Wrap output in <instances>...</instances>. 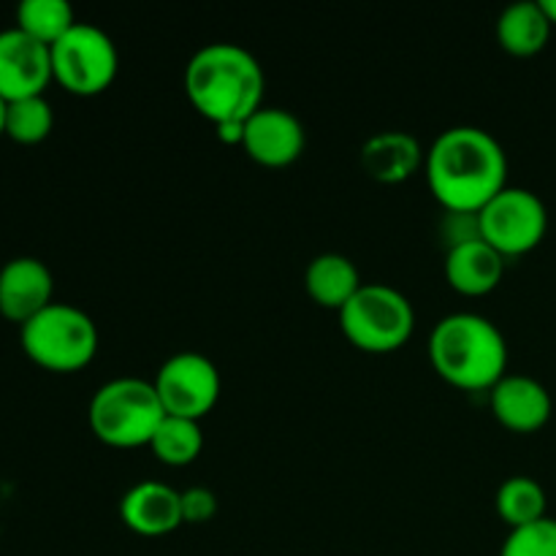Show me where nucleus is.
<instances>
[{
  "label": "nucleus",
  "instance_id": "2eb2a0df",
  "mask_svg": "<svg viewBox=\"0 0 556 556\" xmlns=\"http://www.w3.org/2000/svg\"><path fill=\"white\" fill-rule=\"evenodd\" d=\"M364 172L383 185H400L410 179L427 163L416 136L405 130H380L369 136L362 147Z\"/></svg>",
  "mask_w": 556,
  "mask_h": 556
},
{
  "label": "nucleus",
  "instance_id": "a211bd4d",
  "mask_svg": "<svg viewBox=\"0 0 556 556\" xmlns=\"http://www.w3.org/2000/svg\"><path fill=\"white\" fill-rule=\"evenodd\" d=\"M552 27L541 0H519L500 14L497 41L505 52L516 54V58H532L546 49Z\"/></svg>",
  "mask_w": 556,
  "mask_h": 556
},
{
  "label": "nucleus",
  "instance_id": "393cba45",
  "mask_svg": "<svg viewBox=\"0 0 556 556\" xmlns=\"http://www.w3.org/2000/svg\"><path fill=\"white\" fill-rule=\"evenodd\" d=\"M215 134L223 144H242L244 139V123H217Z\"/></svg>",
  "mask_w": 556,
  "mask_h": 556
},
{
  "label": "nucleus",
  "instance_id": "b1692460",
  "mask_svg": "<svg viewBox=\"0 0 556 556\" xmlns=\"http://www.w3.org/2000/svg\"><path fill=\"white\" fill-rule=\"evenodd\" d=\"M217 514V497L212 489L193 486L182 492V521L185 525H206Z\"/></svg>",
  "mask_w": 556,
  "mask_h": 556
},
{
  "label": "nucleus",
  "instance_id": "7ed1b4c3",
  "mask_svg": "<svg viewBox=\"0 0 556 556\" xmlns=\"http://www.w3.org/2000/svg\"><path fill=\"white\" fill-rule=\"evenodd\" d=\"M429 358L443 380L465 391H492L505 378L508 345L497 326L476 313H454L429 334Z\"/></svg>",
  "mask_w": 556,
  "mask_h": 556
},
{
  "label": "nucleus",
  "instance_id": "f8f14e48",
  "mask_svg": "<svg viewBox=\"0 0 556 556\" xmlns=\"http://www.w3.org/2000/svg\"><path fill=\"white\" fill-rule=\"evenodd\" d=\"M54 277L43 261L22 255L0 269V315L25 326L52 304Z\"/></svg>",
  "mask_w": 556,
  "mask_h": 556
},
{
  "label": "nucleus",
  "instance_id": "0eeeda50",
  "mask_svg": "<svg viewBox=\"0 0 556 556\" xmlns=\"http://www.w3.org/2000/svg\"><path fill=\"white\" fill-rule=\"evenodd\" d=\"M52 76L74 96H98L109 90L117 76L119 54L112 36L90 22H76L54 47Z\"/></svg>",
  "mask_w": 556,
  "mask_h": 556
},
{
  "label": "nucleus",
  "instance_id": "6e6552de",
  "mask_svg": "<svg viewBox=\"0 0 556 556\" xmlns=\"http://www.w3.org/2000/svg\"><path fill=\"white\" fill-rule=\"evenodd\" d=\"M481 239L492 244L503 258L525 255L543 242L548 212L541 195L527 188H503L478 212Z\"/></svg>",
  "mask_w": 556,
  "mask_h": 556
},
{
  "label": "nucleus",
  "instance_id": "4be33fe9",
  "mask_svg": "<svg viewBox=\"0 0 556 556\" xmlns=\"http://www.w3.org/2000/svg\"><path fill=\"white\" fill-rule=\"evenodd\" d=\"M54 128V112L43 96L11 101L5 112V136L16 144H38Z\"/></svg>",
  "mask_w": 556,
  "mask_h": 556
},
{
  "label": "nucleus",
  "instance_id": "4468645a",
  "mask_svg": "<svg viewBox=\"0 0 556 556\" xmlns=\"http://www.w3.org/2000/svg\"><path fill=\"white\" fill-rule=\"evenodd\" d=\"M119 519L144 538H161L182 527V492L161 481H141L119 500Z\"/></svg>",
  "mask_w": 556,
  "mask_h": 556
},
{
  "label": "nucleus",
  "instance_id": "f03ea898",
  "mask_svg": "<svg viewBox=\"0 0 556 556\" xmlns=\"http://www.w3.org/2000/svg\"><path fill=\"white\" fill-rule=\"evenodd\" d=\"M264 68L239 43L201 47L185 65V92L199 114L212 123H244L264 106Z\"/></svg>",
  "mask_w": 556,
  "mask_h": 556
},
{
  "label": "nucleus",
  "instance_id": "bb28decb",
  "mask_svg": "<svg viewBox=\"0 0 556 556\" xmlns=\"http://www.w3.org/2000/svg\"><path fill=\"white\" fill-rule=\"evenodd\" d=\"M5 112H9V103L0 98V136H5Z\"/></svg>",
  "mask_w": 556,
  "mask_h": 556
},
{
  "label": "nucleus",
  "instance_id": "9b49d317",
  "mask_svg": "<svg viewBox=\"0 0 556 556\" xmlns=\"http://www.w3.org/2000/svg\"><path fill=\"white\" fill-rule=\"evenodd\" d=\"M244 152L269 168L291 166L304 152V125L293 112L280 106H261L244 119Z\"/></svg>",
  "mask_w": 556,
  "mask_h": 556
},
{
  "label": "nucleus",
  "instance_id": "a878e982",
  "mask_svg": "<svg viewBox=\"0 0 556 556\" xmlns=\"http://www.w3.org/2000/svg\"><path fill=\"white\" fill-rule=\"evenodd\" d=\"M541 5L548 20H552V25H556V0H541Z\"/></svg>",
  "mask_w": 556,
  "mask_h": 556
},
{
  "label": "nucleus",
  "instance_id": "6ab92c4d",
  "mask_svg": "<svg viewBox=\"0 0 556 556\" xmlns=\"http://www.w3.org/2000/svg\"><path fill=\"white\" fill-rule=\"evenodd\" d=\"M150 448L163 465L185 467L199 459L201 448H204V432L193 418L166 416L152 434Z\"/></svg>",
  "mask_w": 556,
  "mask_h": 556
},
{
  "label": "nucleus",
  "instance_id": "412c9836",
  "mask_svg": "<svg viewBox=\"0 0 556 556\" xmlns=\"http://www.w3.org/2000/svg\"><path fill=\"white\" fill-rule=\"evenodd\" d=\"M494 505H497V514L503 516V521L510 530L546 519V492H543V486L535 478H508V481L497 489Z\"/></svg>",
  "mask_w": 556,
  "mask_h": 556
},
{
  "label": "nucleus",
  "instance_id": "1a4fd4ad",
  "mask_svg": "<svg viewBox=\"0 0 556 556\" xmlns=\"http://www.w3.org/2000/svg\"><path fill=\"white\" fill-rule=\"evenodd\" d=\"M155 391L166 416H182L199 421L217 405L220 372L206 356L193 351L174 353L155 375Z\"/></svg>",
  "mask_w": 556,
  "mask_h": 556
},
{
  "label": "nucleus",
  "instance_id": "dca6fc26",
  "mask_svg": "<svg viewBox=\"0 0 556 556\" xmlns=\"http://www.w3.org/2000/svg\"><path fill=\"white\" fill-rule=\"evenodd\" d=\"M505 258L483 239L445 250V280L465 296H483L503 280Z\"/></svg>",
  "mask_w": 556,
  "mask_h": 556
},
{
  "label": "nucleus",
  "instance_id": "ddd939ff",
  "mask_svg": "<svg viewBox=\"0 0 556 556\" xmlns=\"http://www.w3.org/2000/svg\"><path fill=\"white\" fill-rule=\"evenodd\" d=\"M492 413L505 429L519 434L538 432L552 418V394L541 380L530 375H505L492 391H489Z\"/></svg>",
  "mask_w": 556,
  "mask_h": 556
},
{
  "label": "nucleus",
  "instance_id": "aec40b11",
  "mask_svg": "<svg viewBox=\"0 0 556 556\" xmlns=\"http://www.w3.org/2000/svg\"><path fill=\"white\" fill-rule=\"evenodd\" d=\"M74 25V9L65 0H22L16 5V27L43 47H54Z\"/></svg>",
  "mask_w": 556,
  "mask_h": 556
},
{
  "label": "nucleus",
  "instance_id": "f257e3e1",
  "mask_svg": "<svg viewBox=\"0 0 556 556\" xmlns=\"http://www.w3.org/2000/svg\"><path fill=\"white\" fill-rule=\"evenodd\" d=\"M424 172L429 190L445 212H481L500 190L508 188L503 144L476 125L443 130L429 147Z\"/></svg>",
  "mask_w": 556,
  "mask_h": 556
},
{
  "label": "nucleus",
  "instance_id": "f3484780",
  "mask_svg": "<svg viewBox=\"0 0 556 556\" xmlns=\"http://www.w3.org/2000/svg\"><path fill=\"white\" fill-rule=\"evenodd\" d=\"M362 286L364 282L358 277L356 264L340 253L315 255L304 271V288H307L309 299L320 307L337 309V313L356 296Z\"/></svg>",
  "mask_w": 556,
  "mask_h": 556
},
{
  "label": "nucleus",
  "instance_id": "39448f33",
  "mask_svg": "<svg viewBox=\"0 0 556 556\" xmlns=\"http://www.w3.org/2000/svg\"><path fill=\"white\" fill-rule=\"evenodd\" d=\"M20 342L25 356L47 372H79L98 351V326L85 309L52 302L20 326Z\"/></svg>",
  "mask_w": 556,
  "mask_h": 556
},
{
  "label": "nucleus",
  "instance_id": "423d86ee",
  "mask_svg": "<svg viewBox=\"0 0 556 556\" xmlns=\"http://www.w3.org/2000/svg\"><path fill=\"white\" fill-rule=\"evenodd\" d=\"M342 334L367 353H391L405 345L416 326V313L405 293L383 282H367L340 309Z\"/></svg>",
  "mask_w": 556,
  "mask_h": 556
},
{
  "label": "nucleus",
  "instance_id": "9d476101",
  "mask_svg": "<svg viewBox=\"0 0 556 556\" xmlns=\"http://www.w3.org/2000/svg\"><path fill=\"white\" fill-rule=\"evenodd\" d=\"M52 52L20 27L0 33V98L5 103L43 96L52 81Z\"/></svg>",
  "mask_w": 556,
  "mask_h": 556
},
{
  "label": "nucleus",
  "instance_id": "5701e85b",
  "mask_svg": "<svg viewBox=\"0 0 556 556\" xmlns=\"http://www.w3.org/2000/svg\"><path fill=\"white\" fill-rule=\"evenodd\" d=\"M500 556H556V519L546 516L508 532Z\"/></svg>",
  "mask_w": 556,
  "mask_h": 556
},
{
  "label": "nucleus",
  "instance_id": "20e7f679",
  "mask_svg": "<svg viewBox=\"0 0 556 556\" xmlns=\"http://www.w3.org/2000/svg\"><path fill=\"white\" fill-rule=\"evenodd\" d=\"M166 418L155 383L141 378H117L92 394L87 421L92 434L112 448L150 445L152 434Z\"/></svg>",
  "mask_w": 556,
  "mask_h": 556
}]
</instances>
